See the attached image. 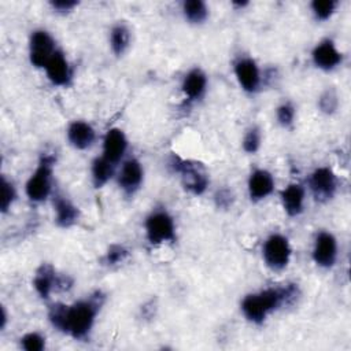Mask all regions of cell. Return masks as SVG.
<instances>
[{"instance_id": "31", "label": "cell", "mask_w": 351, "mask_h": 351, "mask_svg": "<svg viewBox=\"0 0 351 351\" xmlns=\"http://www.w3.org/2000/svg\"><path fill=\"white\" fill-rule=\"evenodd\" d=\"M77 5H78V1H75V0H55V1H51V7L56 12H63V14L70 12Z\"/></svg>"}, {"instance_id": "6", "label": "cell", "mask_w": 351, "mask_h": 351, "mask_svg": "<svg viewBox=\"0 0 351 351\" xmlns=\"http://www.w3.org/2000/svg\"><path fill=\"white\" fill-rule=\"evenodd\" d=\"M171 167L181 177L184 188L192 195H202L208 185V176L200 165L192 160H185L174 158L171 160Z\"/></svg>"}, {"instance_id": "24", "label": "cell", "mask_w": 351, "mask_h": 351, "mask_svg": "<svg viewBox=\"0 0 351 351\" xmlns=\"http://www.w3.org/2000/svg\"><path fill=\"white\" fill-rule=\"evenodd\" d=\"M336 7H337V1L335 0H314L310 4L311 12L317 21L329 19L336 11Z\"/></svg>"}, {"instance_id": "18", "label": "cell", "mask_w": 351, "mask_h": 351, "mask_svg": "<svg viewBox=\"0 0 351 351\" xmlns=\"http://www.w3.org/2000/svg\"><path fill=\"white\" fill-rule=\"evenodd\" d=\"M181 90L188 100H191V101L200 100L207 90L206 73L197 67L189 70L182 78Z\"/></svg>"}, {"instance_id": "20", "label": "cell", "mask_w": 351, "mask_h": 351, "mask_svg": "<svg viewBox=\"0 0 351 351\" xmlns=\"http://www.w3.org/2000/svg\"><path fill=\"white\" fill-rule=\"evenodd\" d=\"M53 210L55 221L60 228H69L74 225L80 215L78 207L71 200L62 195H56L53 197Z\"/></svg>"}, {"instance_id": "30", "label": "cell", "mask_w": 351, "mask_h": 351, "mask_svg": "<svg viewBox=\"0 0 351 351\" xmlns=\"http://www.w3.org/2000/svg\"><path fill=\"white\" fill-rule=\"evenodd\" d=\"M319 107L322 108V111H326V112H332L336 110L337 107V99H336V95H333L332 92H326L321 96L319 99Z\"/></svg>"}, {"instance_id": "29", "label": "cell", "mask_w": 351, "mask_h": 351, "mask_svg": "<svg viewBox=\"0 0 351 351\" xmlns=\"http://www.w3.org/2000/svg\"><path fill=\"white\" fill-rule=\"evenodd\" d=\"M126 256H128V250L125 247H122V245L115 244V245H111L108 248V251L106 252L104 261H106L107 265L114 266V265L121 263Z\"/></svg>"}, {"instance_id": "32", "label": "cell", "mask_w": 351, "mask_h": 351, "mask_svg": "<svg viewBox=\"0 0 351 351\" xmlns=\"http://www.w3.org/2000/svg\"><path fill=\"white\" fill-rule=\"evenodd\" d=\"M215 200H217L218 207H228V206L232 204V195L228 189H223V191H219L217 193Z\"/></svg>"}, {"instance_id": "27", "label": "cell", "mask_w": 351, "mask_h": 351, "mask_svg": "<svg viewBox=\"0 0 351 351\" xmlns=\"http://www.w3.org/2000/svg\"><path fill=\"white\" fill-rule=\"evenodd\" d=\"M21 347L26 351H41L45 348V337L38 332H29L21 337Z\"/></svg>"}, {"instance_id": "16", "label": "cell", "mask_w": 351, "mask_h": 351, "mask_svg": "<svg viewBox=\"0 0 351 351\" xmlns=\"http://www.w3.org/2000/svg\"><path fill=\"white\" fill-rule=\"evenodd\" d=\"M69 144L75 149H88L96 140V132L89 122L73 121L66 130Z\"/></svg>"}, {"instance_id": "26", "label": "cell", "mask_w": 351, "mask_h": 351, "mask_svg": "<svg viewBox=\"0 0 351 351\" xmlns=\"http://www.w3.org/2000/svg\"><path fill=\"white\" fill-rule=\"evenodd\" d=\"M261 143H262L261 130H259L256 126H252V128H250V129L247 130V133L244 134L243 141H241V145H243L244 152H247V154H255V152L259 149Z\"/></svg>"}, {"instance_id": "5", "label": "cell", "mask_w": 351, "mask_h": 351, "mask_svg": "<svg viewBox=\"0 0 351 351\" xmlns=\"http://www.w3.org/2000/svg\"><path fill=\"white\" fill-rule=\"evenodd\" d=\"M292 248L289 240L281 233L270 234L262 245V258L265 265L273 270L280 271L284 270L291 261Z\"/></svg>"}, {"instance_id": "2", "label": "cell", "mask_w": 351, "mask_h": 351, "mask_svg": "<svg viewBox=\"0 0 351 351\" xmlns=\"http://www.w3.org/2000/svg\"><path fill=\"white\" fill-rule=\"evenodd\" d=\"M296 295L298 288L295 285H288L282 288L271 287L244 296L240 308L247 321L255 325H261L274 310L295 299Z\"/></svg>"}, {"instance_id": "28", "label": "cell", "mask_w": 351, "mask_h": 351, "mask_svg": "<svg viewBox=\"0 0 351 351\" xmlns=\"http://www.w3.org/2000/svg\"><path fill=\"white\" fill-rule=\"evenodd\" d=\"M295 114H296L295 107L289 101H284L276 108V118H277L278 123L284 128H288L293 123Z\"/></svg>"}, {"instance_id": "17", "label": "cell", "mask_w": 351, "mask_h": 351, "mask_svg": "<svg viewBox=\"0 0 351 351\" xmlns=\"http://www.w3.org/2000/svg\"><path fill=\"white\" fill-rule=\"evenodd\" d=\"M280 200L284 211L289 217H298L304 210L306 202V192L303 185L298 182L288 184L280 193Z\"/></svg>"}, {"instance_id": "15", "label": "cell", "mask_w": 351, "mask_h": 351, "mask_svg": "<svg viewBox=\"0 0 351 351\" xmlns=\"http://www.w3.org/2000/svg\"><path fill=\"white\" fill-rule=\"evenodd\" d=\"M274 185H276L274 177L269 170L256 169L248 177V182H247L248 196L252 202H261L273 193Z\"/></svg>"}, {"instance_id": "1", "label": "cell", "mask_w": 351, "mask_h": 351, "mask_svg": "<svg viewBox=\"0 0 351 351\" xmlns=\"http://www.w3.org/2000/svg\"><path fill=\"white\" fill-rule=\"evenodd\" d=\"M100 302L97 298L82 299L73 304L55 303L49 307L48 318L53 328L75 340L86 339L95 325Z\"/></svg>"}, {"instance_id": "3", "label": "cell", "mask_w": 351, "mask_h": 351, "mask_svg": "<svg viewBox=\"0 0 351 351\" xmlns=\"http://www.w3.org/2000/svg\"><path fill=\"white\" fill-rule=\"evenodd\" d=\"M53 162V156L43 155L37 167L27 178L25 184V192L30 202L41 203L51 195Z\"/></svg>"}, {"instance_id": "7", "label": "cell", "mask_w": 351, "mask_h": 351, "mask_svg": "<svg viewBox=\"0 0 351 351\" xmlns=\"http://www.w3.org/2000/svg\"><path fill=\"white\" fill-rule=\"evenodd\" d=\"M56 51L55 40L49 32L44 29L32 32L29 38V59L34 67L44 69Z\"/></svg>"}, {"instance_id": "19", "label": "cell", "mask_w": 351, "mask_h": 351, "mask_svg": "<svg viewBox=\"0 0 351 351\" xmlns=\"http://www.w3.org/2000/svg\"><path fill=\"white\" fill-rule=\"evenodd\" d=\"M63 284V280L56 276L55 270L49 265H43L33 278V287L43 299H48L52 291Z\"/></svg>"}, {"instance_id": "25", "label": "cell", "mask_w": 351, "mask_h": 351, "mask_svg": "<svg viewBox=\"0 0 351 351\" xmlns=\"http://www.w3.org/2000/svg\"><path fill=\"white\" fill-rule=\"evenodd\" d=\"M1 191H0V208L1 213H7L11 206L14 204L15 199H16V189L14 186V184L11 181H8L4 176L1 177V182H0Z\"/></svg>"}, {"instance_id": "9", "label": "cell", "mask_w": 351, "mask_h": 351, "mask_svg": "<svg viewBox=\"0 0 351 351\" xmlns=\"http://www.w3.org/2000/svg\"><path fill=\"white\" fill-rule=\"evenodd\" d=\"M337 240L336 237L326 230L317 233L313 245V261L318 267L330 269L337 259Z\"/></svg>"}, {"instance_id": "23", "label": "cell", "mask_w": 351, "mask_h": 351, "mask_svg": "<svg viewBox=\"0 0 351 351\" xmlns=\"http://www.w3.org/2000/svg\"><path fill=\"white\" fill-rule=\"evenodd\" d=\"M182 14L191 23H203L208 16V7L202 0H188L182 3Z\"/></svg>"}, {"instance_id": "4", "label": "cell", "mask_w": 351, "mask_h": 351, "mask_svg": "<svg viewBox=\"0 0 351 351\" xmlns=\"http://www.w3.org/2000/svg\"><path fill=\"white\" fill-rule=\"evenodd\" d=\"M144 229L145 237L152 245L176 240V222L166 210H154L145 218Z\"/></svg>"}, {"instance_id": "21", "label": "cell", "mask_w": 351, "mask_h": 351, "mask_svg": "<svg viewBox=\"0 0 351 351\" xmlns=\"http://www.w3.org/2000/svg\"><path fill=\"white\" fill-rule=\"evenodd\" d=\"M115 176V165L107 160L103 155L97 156L90 163V178L95 188L104 186Z\"/></svg>"}, {"instance_id": "22", "label": "cell", "mask_w": 351, "mask_h": 351, "mask_svg": "<svg viewBox=\"0 0 351 351\" xmlns=\"http://www.w3.org/2000/svg\"><path fill=\"white\" fill-rule=\"evenodd\" d=\"M130 44V32L123 23H118L112 26L110 30V47L111 51L117 55L121 56L126 52Z\"/></svg>"}, {"instance_id": "13", "label": "cell", "mask_w": 351, "mask_h": 351, "mask_svg": "<svg viewBox=\"0 0 351 351\" xmlns=\"http://www.w3.org/2000/svg\"><path fill=\"white\" fill-rule=\"evenodd\" d=\"M128 149V138L121 128H111L103 137L101 155L111 163H119Z\"/></svg>"}, {"instance_id": "10", "label": "cell", "mask_w": 351, "mask_h": 351, "mask_svg": "<svg viewBox=\"0 0 351 351\" xmlns=\"http://www.w3.org/2000/svg\"><path fill=\"white\" fill-rule=\"evenodd\" d=\"M233 73L243 90L255 93L259 89L262 84V74L258 63L252 58H239L233 64Z\"/></svg>"}, {"instance_id": "14", "label": "cell", "mask_w": 351, "mask_h": 351, "mask_svg": "<svg viewBox=\"0 0 351 351\" xmlns=\"http://www.w3.org/2000/svg\"><path fill=\"white\" fill-rule=\"evenodd\" d=\"M47 78L55 86H67L73 78L71 66L62 51H56L44 67Z\"/></svg>"}, {"instance_id": "8", "label": "cell", "mask_w": 351, "mask_h": 351, "mask_svg": "<svg viewBox=\"0 0 351 351\" xmlns=\"http://www.w3.org/2000/svg\"><path fill=\"white\" fill-rule=\"evenodd\" d=\"M308 186L317 200L326 202L332 199L337 191V177L330 167L321 166L310 174Z\"/></svg>"}, {"instance_id": "12", "label": "cell", "mask_w": 351, "mask_h": 351, "mask_svg": "<svg viewBox=\"0 0 351 351\" xmlns=\"http://www.w3.org/2000/svg\"><path fill=\"white\" fill-rule=\"evenodd\" d=\"M311 60L314 66L324 71H332L341 64L343 53L339 51L333 40L325 38L313 48Z\"/></svg>"}, {"instance_id": "11", "label": "cell", "mask_w": 351, "mask_h": 351, "mask_svg": "<svg viewBox=\"0 0 351 351\" xmlns=\"http://www.w3.org/2000/svg\"><path fill=\"white\" fill-rule=\"evenodd\" d=\"M144 180V169L143 165L136 158H129L123 160L117 181L122 192L128 196H133L141 186Z\"/></svg>"}]
</instances>
